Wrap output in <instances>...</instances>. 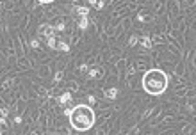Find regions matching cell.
Segmentation results:
<instances>
[{
    "label": "cell",
    "mask_w": 196,
    "mask_h": 135,
    "mask_svg": "<svg viewBox=\"0 0 196 135\" xmlns=\"http://www.w3.org/2000/svg\"><path fill=\"white\" fill-rule=\"evenodd\" d=\"M54 27H55L57 32H63V30H64V23H61V22H59V23H55Z\"/></svg>",
    "instance_id": "cell-15"
},
{
    "label": "cell",
    "mask_w": 196,
    "mask_h": 135,
    "mask_svg": "<svg viewBox=\"0 0 196 135\" xmlns=\"http://www.w3.org/2000/svg\"><path fill=\"white\" fill-rule=\"evenodd\" d=\"M87 4L89 5H95V4H98V0H87Z\"/></svg>",
    "instance_id": "cell-23"
},
{
    "label": "cell",
    "mask_w": 196,
    "mask_h": 135,
    "mask_svg": "<svg viewBox=\"0 0 196 135\" xmlns=\"http://www.w3.org/2000/svg\"><path fill=\"white\" fill-rule=\"evenodd\" d=\"M63 75H64V73H63V69H59L57 73L54 75V84H59V82L63 80Z\"/></svg>",
    "instance_id": "cell-12"
},
{
    "label": "cell",
    "mask_w": 196,
    "mask_h": 135,
    "mask_svg": "<svg viewBox=\"0 0 196 135\" xmlns=\"http://www.w3.org/2000/svg\"><path fill=\"white\" fill-rule=\"evenodd\" d=\"M87 16H80V20H79V28L80 30H86L87 28Z\"/></svg>",
    "instance_id": "cell-8"
},
{
    "label": "cell",
    "mask_w": 196,
    "mask_h": 135,
    "mask_svg": "<svg viewBox=\"0 0 196 135\" xmlns=\"http://www.w3.org/2000/svg\"><path fill=\"white\" fill-rule=\"evenodd\" d=\"M7 126V121H5V117H0V128H5Z\"/></svg>",
    "instance_id": "cell-19"
},
{
    "label": "cell",
    "mask_w": 196,
    "mask_h": 135,
    "mask_svg": "<svg viewBox=\"0 0 196 135\" xmlns=\"http://www.w3.org/2000/svg\"><path fill=\"white\" fill-rule=\"evenodd\" d=\"M70 124L79 132H86L95 124V112L87 105H77L71 109Z\"/></svg>",
    "instance_id": "cell-2"
},
{
    "label": "cell",
    "mask_w": 196,
    "mask_h": 135,
    "mask_svg": "<svg viewBox=\"0 0 196 135\" xmlns=\"http://www.w3.org/2000/svg\"><path fill=\"white\" fill-rule=\"evenodd\" d=\"M55 48L61 50V52H68V50H70V45L64 43V41H57V46H55Z\"/></svg>",
    "instance_id": "cell-9"
},
{
    "label": "cell",
    "mask_w": 196,
    "mask_h": 135,
    "mask_svg": "<svg viewBox=\"0 0 196 135\" xmlns=\"http://www.w3.org/2000/svg\"><path fill=\"white\" fill-rule=\"evenodd\" d=\"M2 5H4V4H2V0H0V9H2Z\"/></svg>",
    "instance_id": "cell-25"
},
{
    "label": "cell",
    "mask_w": 196,
    "mask_h": 135,
    "mask_svg": "<svg viewBox=\"0 0 196 135\" xmlns=\"http://www.w3.org/2000/svg\"><path fill=\"white\" fill-rule=\"evenodd\" d=\"M139 43V39H137V36H130V39H128V45L130 46H136Z\"/></svg>",
    "instance_id": "cell-13"
},
{
    "label": "cell",
    "mask_w": 196,
    "mask_h": 135,
    "mask_svg": "<svg viewBox=\"0 0 196 135\" xmlns=\"http://www.w3.org/2000/svg\"><path fill=\"white\" fill-rule=\"evenodd\" d=\"M46 45H48L50 48H55V46H57V37H55V36L48 37V39H46Z\"/></svg>",
    "instance_id": "cell-11"
},
{
    "label": "cell",
    "mask_w": 196,
    "mask_h": 135,
    "mask_svg": "<svg viewBox=\"0 0 196 135\" xmlns=\"http://www.w3.org/2000/svg\"><path fill=\"white\" fill-rule=\"evenodd\" d=\"M30 46H32V48H39V41L38 39H30Z\"/></svg>",
    "instance_id": "cell-16"
},
{
    "label": "cell",
    "mask_w": 196,
    "mask_h": 135,
    "mask_svg": "<svg viewBox=\"0 0 196 135\" xmlns=\"http://www.w3.org/2000/svg\"><path fill=\"white\" fill-rule=\"evenodd\" d=\"M57 101L61 103V105H70V103L73 101V96H71L70 92H63V94H59Z\"/></svg>",
    "instance_id": "cell-4"
},
{
    "label": "cell",
    "mask_w": 196,
    "mask_h": 135,
    "mask_svg": "<svg viewBox=\"0 0 196 135\" xmlns=\"http://www.w3.org/2000/svg\"><path fill=\"white\" fill-rule=\"evenodd\" d=\"M9 116V110L5 107H0V117H7Z\"/></svg>",
    "instance_id": "cell-14"
},
{
    "label": "cell",
    "mask_w": 196,
    "mask_h": 135,
    "mask_svg": "<svg viewBox=\"0 0 196 135\" xmlns=\"http://www.w3.org/2000/svg\"><path fill=\"white\" fill-rule=\"evenodd\" d=\"M177 4H178V7H185V0H177Z\"/></svg>",
    "instance_id": "cell-20"
},
{
    "label": "cell",
    "mask_w": 196,
    "mask_h": 135,
    "mask_svg": "<svg viewBox=\"0 0 196 135\" xmlns=\"http://www.w3.org/2000/svg\"><path fill=\"white\" fill-rule=\"evenodd\" d=\"M0 135H2V130H0Z\"/></svg>",
    "instance_id": "cell-27"
},
{
    "label": "cell",
    "mask_w": 196,
    "mask_h": 135,
    "mask_svg": "<svg viewBox=\"0 0 196 135\" xmlns=\"http://www.w3.org/2000/svg\"><path fill=\"white\" fill-rule=\"evenodd\" d=\"M105 94H107V98H111V100H114L116 98V94H118V89L116 87H111L107 92H105Z\"/></svg>",
    "instance_id": "cell-10"
},
{
    "label": "cell",
    "mask_w": 196,
    "mask_h": 135,
    "mask_svg": "<svg viewBox=\"0 0 196 135\" xmlns=\"http://www.w3.org/2000/svg\"><path fill=\"white\" fill-rule=\"evenodd\" d=\"M102 75V71L98 69V68H91L89 71H87V77L89 78H96V77H100Z\"/></svg>",
    "instance_id": "cell-7"
},
{
    "label": "cell",
    "mask_w": 196,
    "mask_h": 135,
    "mask_svg": "<svg viewBox=\"0 0 196 135\" xmlns=\"http://www.w3.org/2000/svg\"><path fill=\"white\" fill-rule=\"evenodd\" d=\"M80 71H82V73H87V71H89V66L87 64H80V68H79Z\"/></svg>",
    "instance_id": "cell-17"
},
{
    "label": "cell",
    "mask_w": 196,
    "mask_h": 135,
    "mask_svg": "<svg viewBox=\"0 0 196 135\" xmlns=\"http://www.w3.org/2000/svg\"><path fill=\"white\" fill-rule=\"evenodd\" d=\"M71 2H79V0H71Z\"/></svg>",
    "instance_id": "cell-26"
},
{
    "label": "cell",
    "mask_w": 196,
    "mask_h": 135,
    "mask_svg": "<svg viewBox=\"0 0 196 135\" xmlns=\"http://www.w3.org/2000/svg\"><path fill=\"white\" fill-rule=\"evenodd\" d=\"M73 11H77L79 16H87V14H89V7H86V5H77V7H73Z\"/></svg>",
    "instance_id": "cell-5"
},
{
    "label": "cell",
    "mask_w": 196,
    "mask_h": 135,
    "mask_svg": "<svg viewBox=\"0 0 196 135\" xmlns=\"http://www.w3.org/2000/svg\"><path fill=\"white\" fill-rule=\"evenodd\" d=\"M143 87L148 94L159 96L168 87V75L160 69H150L143 77Z\"/></svg>",
    "instance_id": "cell-1"
},
{
    "label": "cell",
    "mask_w": 196,
    "mask_h": 135,
    "mask_svg": "<svg viewBox=\"0 0 196 135\" xmlns=\"http://www.w3.org/2000/svg\"><path fill=\"white\" fill-rule=\"evenodd\" d=\"M87 101H89V103H95L96 100H95V96H87Z\"/></svg>",
    "instance_id": "cell-22"
},
{
    "label": "cell",
    "mask_w": 196,
    "mask_h": 135,
    "mask_svg": "<svg viewBox=\"0 0 196 135\" xmlns=\"http://www.w3.org/2000/svg\"><path fill=\"white\" fill-rule=\"evenodd\" d=\"M14 123H16V124L22 123V116H16V117H14Z\"/></svg>",
    "instance_id": "cell-21"
},
{
    "label": "cell",
    "mask_w": 196,
    "mask_h": 135,
    "mask_svg": "<svg viewBox=\"0 0 196 135\" xmlns=\"http://www.w3.org/2000/svg\"><path fill=\"white\" fill-rule=\"evenodd\" d=\"M105 7V0H98V4H96V9H104Z\"/></svg>",
    "instance_id": "cell-18"
},
{
    "label": "cell",
    "mask_w": 196,
    "mask_h": 135,
    "mask_svg": "<svg viewBox=\"0 0 196 135\" xmlns=\"http://www.w3.org/2000/svg\"><path fill=\"white\" fill-rule=\"evenodd\" d=\"M54 32H55V27L54 25H48V23H45V25H41L39 27V36H43V37H52L54 36Z\"/></svg>",
    "instance_id": "cell-3"
},
{
    "label": "cell",
    "mask_w": 196,
    "mask_h": 135,
    "mask_svg": "<svg viewBox=\"0 0 196 135\" xmlns=\"http://www.w3.org/2000/svg\"><path fill=\"white\" fill-rule=\"evenodd\" d=\"M139 43H141V46H143V48H146V50H148V48H152V45H153V43H152V39H150L148 36L141 37V39H139Z\"/></svg>",
    "instance_id": "cell-6"
},
{
    "label": "cell",
    "mask_w": 196,
    "mask_h": 135,
    "mask_svg": "<svg viewBox=\"0 0 196 135\" xmlns=\"http://www.w3.org/2000/svg\"><path fill=\"white\" fill-rule=\"evenodd\" d=\"M38 2H41V4H50V2H54V0H38Z\"/></svg>",
    "instance_id": "cell-24"
},
{
    "label": "cell",
    "mask_w": 196,
    "mask_h": 135,
    "mask_svg": "<svg viewBox=\"0 0 196 135\" xmlns=\"http://www.w3.org/2000/svg\"><path fill=\"white\" fill-rule=\"evenodd\" d=\"M52 135H55V133H52Z\"/></svg>",
    "instance_id": "cell-28"
}]
</instances>
